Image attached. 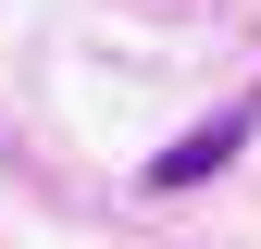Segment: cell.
Here are the masks:
<instances>
[{
  "instance_id": "cell-1",
  "label": "cell",
  "mask_w": 261,
  "mask_h": 249,
  "mask_svg": "<svg viewBox=\"0 0 261 249\" xmlns=\"http://www.w3.org/2000/svg\"><path fill=\"white\" fill-rule=\"evenodd\" d=\"M249 137H261V87H249V100H224V112H199L174 150H149V162H137V187H149V200H174V187H212Z\"/></svg>"
}]
</instances>
